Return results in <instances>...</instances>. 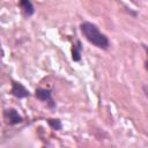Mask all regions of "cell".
Returning <instances> with one entry per match:
<instances>
[{
	"instance_id": "3",
	"label": "cell",
	"mask_w": 148,
	"mask_h": 148,
	"mask_svg": "<svg viewBox=\"0 0 148 148\" xmlns=\"http://www.w3.org/2000/svg\"><path fill=\"white\" fill-rule=\"evenodd\" d=\"M10 94L16 97V98H25V97H29L30 96V92L29 90L20 82H13L12 84V89H10Z\"/></svg>"
},
{
	"instance_id": "7",
	"label": "cell",
	"mask_w": 148,
	"mask_h": 148,
	"mask_svg": "<svg viewBox=\"0 0 148 148\" xmlns=\"http://www.w3.org/2000/svg\"><path fill=\"white\" fill-rule=\"evenodd\" d=\"M47 124L50 125V127L52 128V130H54V131H59V130H61V127H62V125H61V121H60V119H58V118H50V119H47Z\"/></svg>"
},
{
	"instance_id": "1",
	"label": "cell",
	"mask_w": 148,
	"mask_h": 148,
	"mask_svg": "<svg viewBox=\"0 0 148 148\" xmlns=\"http://www.w3.org/2000/svg\"><path fill=\"white\" fill-rule=\"evenodd\" d=\"M80 30L82 32V35L86 37V39L91 43L92 45H95L98 49L102 50H106L110 45L109 38L106 37V35H104L103 32L99 31L98 27L91 22H82L80 24Z\"/></svg>"
},
{
	"instance_id": "5",
	"label": "cell",
	"mask_w": 148,
	"mask_h": 148,
	"mask_svg": "<svg viewBox=\"0 0 148 148\" xmlns=\"http://www.w3.org/2000/svg\"><path fill=\"white\" fill-rule=\"evenodd\" d=\"M20 6H21V8H22V10H23V13H24L25 16L34 15L35 8H34L32 3L29 0H22V1H20Z\"/></svg>"
},
{
	"instance_id": "4",
	"label": "cell",
	"mask_w": 148,
	"mask_h": 148,
	"mask_svg": "<svg viewBox=\"0 0 148 148\" xmlns=\"http://www.w3.org/2000/svg\"><path fill=\"white\" fill-rule=\"evenodd\" d=\"M3 118L9 125H16L23 121V118L18 114L15 109H6L3 111Z\"/></svg>"
},
{
	"instance_id": "6",
	"label": "cell",
	"mask_w": 148,
	"mask_h": 148,
	"mask_svg": "<svg viewBox=\"0 0 148 148\" xmlns=\"http://www.w3.org/2000/svg\"><path fill=\"white\" fill-rule=\"evenodd\" d=\"M81 52H82L81 42L76 40V44H74L72 47V59L74 61H80L81 60Z\"/></svg>"
},
{
	"instance_id": "2",
	"label": "cell",
	"mask_w": 148,
	"mask_h": 148,
	"mask_svg": "<svg viewBox=\"0 0 148 148\" xmlns=\"http://www.w3.org/2000/svg\"><path fill=\"white\" fill-rule=\"evenodd\" d=\"M35 96L36 98H38L39 101H43V102H46L47 103V106L50 109H54L56 108V102L53 101L52 98V94L49 89H44V88H37L35 90Z\"/></svg>"
}]
</instances>
